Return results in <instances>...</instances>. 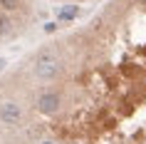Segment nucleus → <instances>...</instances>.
Segmentation results:
<instances>
[{"instance_id": "f257e3e1", "label": "nucleus", "mask_w": 146, "mask_h": 144, "mask_svg": "<svg viewBox=\"0 0 146 144\" xmlns=\"http://www.w3.org/2000/svg\"><path fill=\"white\" fill-rule=\"evenodd\" d=\"M57 72H60V60H57V57H52V55H42V57H37L35 75H37L40 80H52Z\"/></svg>"}, {"instance_id": "f03ea898", "label": "nucleus", "mask_w": 146, "mask_h": 144, "mask_svg": "<svg viewBox=\"0 0 146 144\" xmlns=\"http://www.w3.org/2000/svg\"><path fill=\"white\" fill-rule=\"evenodd\" d=\"M23 117V109L17 102H5V104L0 107V119L5 122V124H17V119Z\"/></svg>"}, {"instance_id": "7ed1b4c3", "label": "nucleus", "mask_w": 146, "mask_h": 144, "mask_svg": "<svg viewBox=\"0 0 146 144\" xmlns=\"http://www.w3.org/2000/svg\"><path fill=\"white\" fill-rule=\"evenodd\" d=\"M57 107H60V97H57L54 92H47V94H42V97L37 99V109L42 114H54Z\"/></svg>"}, {"instance_id": "20e7f679", "label": "nucleus", "mask_w": 146, "mask_h": 144, "mask_svg": "<svg viewBox=\"0 0 146 144\" xmlns=\"http://www.w3.org/2000/svg\"><path fill=\"white\" fill-rule=\"evenodd\" d=\"M77 15V8H64V10H60V17L62 20H69V17H74Z\"/></svg>"}, {"instance_id": "39448f33", "label": "nucleus", "mask_w": 146, "mask_h": 144, "mask_svg": "<svg viewBox=\"0 0 146 144\" xmlns=\"http://www.w3.org/2000/svg\"><path fill=\"white\" fill-rule=\"evenodd\" d=\"M8 30H10V20H8V17H3V15H0V35H5Z\"/></svg>"}, {"instance_id": "423d86ee", "label": "nucleus", "mask_w": 146, "mask_h": 144, "mask_svg": "<svg viewBox=\"0 0 146 144\" xmlns=\"http://www.w3.org/2000/svg\"><path fill=\"white\" fill-rule=\"evenodd\" d=\"M0 5H3L5 10H15L17 8V0H0Z\"/></svg>"}, {"instance_id": "0eeeda50", "label": "nucleus", "mask_w": 146, "mask_h": 144, "mask_svg": "<svg viewBox=\"0 0 146 144\" xmlns=\"http://www.w3.org/2000/svg\"><path fill=\"white\" fill-rule=\"evenodd\" d=\"M139 3H144V5H146V0H139Z\"/></svg>"}, {"instance_id": "6e6552de", "label": "nucleus", "mask_w": 146, "mask_h": 144, "mask_svg": "<svg viewBox=\"0 0 146 144\" xmlns=\"http://www.w3.org/2000/svg\"><path fill=\"white\" fill-rule=\"evenodd\" d=\"M45 144H52V142H45Z\"/></svg>"}]
</instances>
